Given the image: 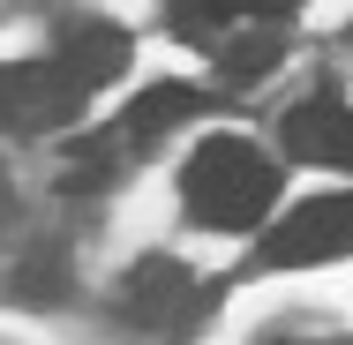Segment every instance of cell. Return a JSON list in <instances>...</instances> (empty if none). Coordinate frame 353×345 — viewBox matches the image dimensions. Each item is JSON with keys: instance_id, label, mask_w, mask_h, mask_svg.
Masks as SVG:
<instances>
[{"instance_id": "cell-7", "label": "cell", "mask_w": 353, "mask_h": 345, "mask_svg": "<svg viewBox=\"0 0 353 345\" xmlns=\"http://www.w3.org/2000/svg\"><path fill=\"white\" fill-rule=\"evenodd\" d=\"M279 0H173L165 15H173V38H188V45H225V38H241L248 23H263Z\"/></svg>"}, {"instance_id": "cell-5", "label": "cell", "mask_w": 353, "mask_h": 345, "mask_svg": "<svg viewBox=\"0 0 353 345\" xmlns=\"http://www.w3.org/2000/svg\"><path fill=\"white\" fill-rule=\"evenodd\" d=\"M285 150L301 158V165H353V113L339 98H308V105H293L279 121Z\"/></svg>"}, {"instance_id": "cell-6", "label": "cell", "mask_w": 353, "mask_h": 345, "mask_svg": "<svg viewBox=\"0 0 353 345\" xmlns=\"http://www.w3.org/2000/svg\"><path fill=\"white\" fill-rule=\"evenodd\" d=\"M61 68H68L83 90L128 75V30H113V23H68V30H61Z\"/></svg>"}, {"instance_id": "cell-8", "label": "cell", "mask_w": 353, "mask_h": 345, "mask_svg": "<svg viewBox=\"0 0 353 345\" xmlns=\"http://www.w3.org/2000/svg\"><path fill=\"white\" fill-rule=\"evenodd\" d=\"M196 113H203V98H196L188 83H150L136 105L121 113V136L150 143V136H165V128H181V121H196Z\"/></svg>"}, {"instance_id": "cell-9", "label": "cell", "mask_w": 353, "mask_h": 345, "mask_svg": "<svg viewBox=\"0 0 353 345\" xmlns=\"http://www.w3.org/2000/svg\"><path fill=\"white\" fill-rule=\"evenodd\" d=\"M279 61H285V30H263V23H248L241 38L218 45V75L225 83H263Z\"/></svg>"}, {"instance_id": "cell-1", "label": "cell", "mask_w": 353, "mask_h": 345, "mask_svg": "<svg viewBox=\"0 0 353 345\" xmlns=\"http://www.w3.org/2000/svg\"><path fill=\"white\" fill-rule=\"evenodd\" d=\"M181 196H188V218L211 225V233H248L263 225V210L279 203V165L241 136H211L188 173H181Z\"/></svg>"}, {"instance_id": "cell-4", "label": "cell", "mask_w": 353, "mask_h": 345, "mask_svg": "<svg viewBox=\"0 0 353 345\" xmlns=\"http://www.w3.org/2000/svg\"><path fill=\"white\" fill-rule=\"evenodd\" d=\"M196 308H211V293L188 278V263H173V255H143L136 271L121 278V315H128L136 331H173V323H188Z\"/></svg>"}, {"instance_id": "cell-3", "label": "cell", "mask_w": 353, "mask_h": 345, "mask_svg": "<svg viewBox=\"0 0 353 345\" xmlns=\"http://www.w3.org/2000/svg\"><path fill=\"white\" fill-rule=\"evenodd\" d=\"M339 255H353V188L346 196H308L293 218H279L263 233L271 271H308V263H339Z\"/></svg>"}, {"instance_id": "cell-10", "label": "cell", "mask_w": 353, "mask_h": 345, "mask_svg": "<svg viewBox=\"0 0 353 345\" xmlns=\"http://www.w3.org/2000/svg\"><path fill=\"white\" fill-rule=\"evenodd\" d=\"M8 293H15V300H68V255H61V248L23 255V271L8 278Z\"/></svg>"}, {"instance_id": "cell-2", "label": "cell", "mask_w": 353, "mask_h": 345, "mask_svg": "<svg viewBox=\"0 0 353 345\" xmlns=\"http://www.w3.org/2000/svg\"><path fill=\"white\" fill-rule=\"evenodd\" d=\"M83 113V83L61 61H8L0 68V136H53Z\"/></svg>"}]
</instances>
